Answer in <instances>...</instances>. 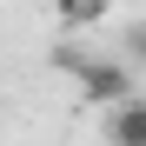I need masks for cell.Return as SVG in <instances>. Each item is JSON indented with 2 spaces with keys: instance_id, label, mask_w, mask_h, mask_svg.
<instances>
[{
  "instance_id": "6da1fadb",
  "label": "cell",
  "mask_w": 146,
  "mask_h": 146,
  "mask_svg": "<svg viewBox=\"0 0 146 146\" xmlns=\"http://www.w3.org/2000/svg\"><path fill=\"white\" fill-rule=\"evenodd\" d=\"M73 73H80V93H86L93 106H119V100L139 93V66H133L126 53H113V60H80Z\"/></svg>"
},
{
  "instance_id": "7a4b0ae2",
  "label": "cell",
  "mask_w": 146,
  "mask_h": 146,
  "mask_svg": "<svg viewBox=\"0 0 146 146\" xmlns=\"http://www.w3.org/2000/svg\"><path fill=\"white\" fill-rule=\"evenodd\" d=\"M106 146H146V100L139 93L106 106Z\"/></svg>"
},
{
  "instance_id": "3957f363",
  "label": "cell",
  "mask_w": 146,
  "mask_h": 146,
  "mask_svg": "<svg viewBox=\"0 0 146 146\" xmlns=\"http://www.w3.org/2000/svg\"><path fill=\"white\" fill-rule=\"evenodd\" d=\"M53 13H60L66 33H80V27H100V20L113 13V0H53Z\"/></svg>"
},
{
  "instance_id": "277c9868",
  "label": "cell",
  "mask_w": 146,
  "mask_h": 146,
  "mask_svg": "<svg viewBox=\"0 0 146 146\" xmlns=\"http://www.w3.org/2000/svg\"><path fill=\"white\" fill-rule=\"evenodd\" d=\"M119 53L146 73V20H126V27H119Z\"/></svg>"
}]
</instances>
